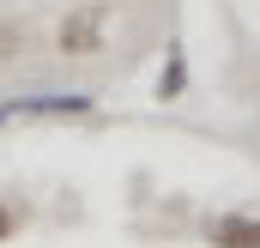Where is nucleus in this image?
Here are the masks:
<instances>
[{
  "instance_id": "nucleus-2",
  "label": "nucleus",
  "mask_w": 260,
  "mask_h": 248,
  "mask_svg": "<svg viewBox=\"0 0 260 248\" xmlns=\"http://www.w3.org/2000/svg\"><path fill=\"white\" fill-rule=\"evenodd\" d=\"M12 115H91V91H37V97H12Z\"/></svg>"
},
{
  "instance_id": "nucleus-5",
  "label": "nucleus",
  "mask_w": 260,
  "mask_h": 248,
  "mask_svg": "<svg viewBox=\"0 0 260 248\" xmlns=\"http://www.w3.org/2000/svg\"><path fill=\"white\" fill-rule=\"evenodd\" d=\"M182 85H188V61H182V49H176L170 67H164V79H157V97H182Z\"/></svg>"
},
{
  "instance_id": "nucleus-1",
  "label": "nucleus",
  "mask_w": 260,
  "mask_h": 248,
  "mask_svg": "<svg viewBox=\"0 0 260 248\" xmlns=\"http://www.w3.org/2000/svg\"><path fill=\"white\" fill-rule=\"evenodd\" d=\"M109 30H115V12L103 0H85V6H67V18L55 24V55L67 61H91L109 49Z\"/></svg>"
},
{
  "instance_id": "nucleus-7",
  "label": "nucleus",
  "mask_w": 260,
  "mask_h": 248,
  "mask_svg": "<svg viewBox=\"0 0 260 248\" xmlns=\"http://www.w3.org/2000/svg\"><path fill=\"white\" fill-rule=\"evenodd\" d=\"M6 115H12V109H6V103H0V121H6Z\"/></svg>"
},
{
  "instance_id": "nucleus-3",
  "label": "nucleus",
  "mask_w": 260,
  "mask_h": 248,
  "mask_svg": "<svg viewBox=\"0 0 260 248\" xmlns=\"http://www.w3.org/2000/svg\"><path fill=\"white\" fill-rule=\"evenodd\" d=\"M212 248H260V218H212Z\"/></svg>"
},
{
  "instance_id": "nucleus-4",
  "label": "nucleus",
  "mask_w": 260,
  "mask_h": 248,
  "mask_svg": "<svg viewBox=\"0 0 260 248\" xmlns=\"http://www.w3.org/2000/svg\"><path fill=\"white\" fill-rule=\"evenodd\" d=\"M24 49H30V24H24V18H6V12H0V67H12L18 55H24Z\"/></svg>"
},
{
  "instance_id": "nucleus-6",
  "label": "nucleus",
  "mask_w": 260,
  "mask_h": 248,
  "mask_svg": "<svg viewBox=\"0 0 260 248\" xmlns=\"http://www.w3.org/2000/svg\"><path fill=\"white\" fill-rule=\"evenodd\" d=\"M12 230H18V212H12V206H0V242H6Z\"/></svg>"
}]
</instances>
